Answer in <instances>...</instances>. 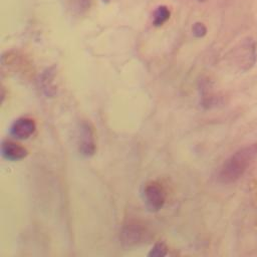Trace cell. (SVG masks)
<instances>
[{"mask_svg": "<svg viewBox=\"0 0 257 257\" xmlns=\"http://www.w3.org/2000/svg\"><path fill=\"white\" fill-rule=\"evenodd\" d=\"M149 239V232L143 224L139 222H130L124 225L120 232V241L126 247L143 244Z\"/></svg>", "mask_w": 257, "mask_h": 257, "instance_id": "cell-3", "label": "cell"}, {"mask_svg": "<svg viewBox=\"0 0 257 257\" xmlns=\"http://www.w3.org/2000/svg\"><path fill=\"white\" fill-rule=\"evenodd\" d=\"M1 154L4 159L8 161H19L24 159L28 152L27 150L17 143L11 141H4L1 145Z\"/></svg>", "mask_w": 257, "mask_h": 257, "instance_id": "cell-7", "label": "cell"}, {"mask_svg": "<svg viewBox=\"0 0 257 257\" xmlns=\"http://www.w3.org/2000/svg\"><path fill=\"white\" fill-rule=\"evenodd\" d=\"M65 2L68 8L77 13H82L90 7V0H65Z\"/></svg>", "mask_w": 257, "mask_h": 257, "instance_id": "cell-9", "label": "cell"}, {"mask_svg": "<svg viewBox=\"0 0 257 257\" xmlns=\"http://www.w3.org/2000/svg\"><path fill=\"white\" fill-rule=\"evenodd\" d=\"M167 252H168L167 246L163 242H159V243H156L153 246V248L151 249V251L149 253V256H151V257H163V256L167 255Z\"/></svg>", "mask_w": 257, "mask_h": 257, "instance_id": "cell-10", "label": "cell"}, {"mask_svg": "<svg viewBox=\"0 0 257 257\" xmlns=\"http://www.w3.org/2000/svg\"><path fill=\"white\" fill-rule=\"evenodd\" d=\"M144 201L151 212L161 210L166 202V193L164 188L157 182H151L144 188Z\"/></svg>", "mask_w": 257, "mask_h": 257, "instance_id": "cell-4", "label": "cell"}, {"mask_svg": "<svg viewBox=\"0 0 257 257\" xmlns=\"http://www.w3.org/2000/svg\"><path fill=\"white\" fill-rule=\"evenodd\" d=\"M110 0H101V2H103V3H108Z\"/></svg>", "mask_w": 257, "mask_h": 257, "instance_id": "cell-12", "label": "cell"}, {"mask_svg": "<svg viewBox=\"0 0 257 257\" xmlns=\"http://www.w3.org/2000/svg\"><path fill=\"white\" fill-rule=\"evenodd\" d=\"M36 130L35 121L30 117H19L10 126V134L18 140H26L31 137Z\"/></svg>", "mask_w": 257, "mask_h": 257, "instance_id": "cell-6", "label": "cell"}, {"mask_svg": "<svg viewBox=\"0 0 257 257\" xmlns=\"http://www.w3.org/2000/svg\"><path fill=\"white\" fill-rule=\"evenodd\" d=\"M256 58V45L251 38L244 39L234 50V61L242 71L250 69L255 64Z\"/></svg>", "mask_w": 257, "mask_h": 257, "instance_id": "cell-2", "label": "cell"}, {"mask_svg": "<svg viewBox=\"0 0 257 257\" xmlns=\"http://www.w3.org/2000/svg\"><path fill=\"white\" fill-rule=\"evenodd\" d=\"M78 150L84 157H91L95 153L93 130L87 121H82L78 128Z\"/></svg>", "mask_w": 257, "mask_h": 257, "instance_id": "cell-5", "label": "cell"}, {"mask_svg": "<svg viewBox=\"0 0 257 257\" xmlns=\"http://www.w3.org/2000/svg\"><path fill=\"white\" fill-rule=\"evenodd\" d=\"M192 32L195 37L197 38H202L206 35L207 33V28L202 22H196L193 27H192Z\"/></svg>", "mask_w": 257, "mask_h": 257, "instance_id": "cell-11", "label": "cell"}, {"mask_svg": "<svg viewBox=\"0 0 257 257\" xmlns=\"http://www.w3.org/2000/svg\"><path fill=\"white\" fill-rule=\"evenodd\" d=\"M170 16H171L170 9L166 5H160L154 11L153 24L156 27H160L170 19Z\"/></svg>", "mask_w": 257, "mask_h": 257, "instance_id": "cell-8", "label": "cell"}, {"mask_svg": "<svg viewBox=\"0 0 257 257\" xmlns=\"http://www.w3.org/2000/svg\"><path fill=\"white\" fill-rule=\"evenodd\" d=\"M257 158V144L243 147L228 158L221 166L217 179L220 183L230 184L237 181Z\"/></svg>", "mask_w": 257, "mask_h": 257, "instance_id": "cell-1", "label": "cell"}, {"mask_svg": "<svg viewBox=\"0 0 257 257\" xmlns=\"http://www.w3.org/2000/svg\"><path fill=\"white\" fill-rule=\"evenodd\" d=\"M197 1H205V0H197Z\"/></svg>", "mask_w": 257, "mask_h": 257, "instance_id": "cell-13", "label": "cell"}]
</instances>
